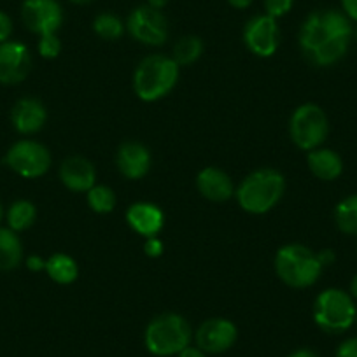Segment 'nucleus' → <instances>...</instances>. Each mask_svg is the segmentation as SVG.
Returning a JSON list of instances; mask_svg holds the SVG:
<instances>
[{
	"label": "nucleus",
	"mask_w": 357,
	"mask_h": 357,
	"mask_svg": "<svg viewBox=\"0 0 357 357\" xmlns=\"http://www.w3.org/2000/svg\"><path fill=\"white\" fill-rule=\"evenodd\" d=\"M352 25L345 13H312L300 30V46L305 56L319 67H329L345 56Z\"/></svg>",
	"instance_id": "obj_1"
},
{
	"label": "nucleus",
	"mask_w": 357,
	"mask_h": 357,
	"mask_svg": "<svg viewBox=\"0 0 357 357\" xmlns=\"http://www.w3.org/2000/svg\"><path fill=\"white\" fill-rule=\"evenodd\" d=\"M286 181L282 175L272 168H263L243 178L236 191V200L243 211L250 214H264L272 211L282 198Z\"/></svg>",
	"instance_id": "obj_2"
},
{
	"label": "nucleus",
	"mask_w": 357,
	"mask_h": 357,
	"mask_svg": "<svg viewBox=\"0 0 357 357\" xmlns=\"http://www.w3.org/2000/svg\"><path fill=\"white\" fill-rule=\"evenodd\" d=\"M193 331L190 322L177 314H163L149 322L144 335L146 349L153 356L170 357L190 347Z\"/></svg>",
	"instance_id": "obj_3"
},
{
	"label": "nucleus",
	"mask_w": 357,
	"mask_h": 357,
	"mask_svg": "<svg viewBox=\"0 0 357 357\" xmlns=\"http://www.w3.org/2000/svg\"><path fill=\"white\" fill-rule=\"evenodd\" d=\"M177 79L178 65L175 63L174 58L153 54L147 56L137 68L133 88L142 100L154 102L170 93Z\"/></svg>",
	"instance_id": "obj_4"
},
{
	"label": "nucleus",
	"mask_w": 357,
	"mask_h": 357,
	"mask_svg": "<svg viewBox=\"0 0 357 357\" xmlns=\"http://www.w3.org/2000/svg\"><path fill=\"white\" fill-rule=\"evenodd\" d=\"M322 264L317 254L300 243H291L277 252L275 270L280 279L291 287H310L322 273Z\"/></svg>",
	"instance_id": "obj_5"
},
{
	"label": "nucleus",
	"mask_w": 357,
	"mask_h": 357,
	"mask_svg": "<svg viewBox=\"0 0 357 357\" xmlns=\"http://www.w3.org/2000/svg\"><path fill=\"white\" fill-rule=\"evenodd\" d=\"M357 308L352 296L342 289H326L314 305V321L322 331L343 333L356 322Z\"/></svg>",
	"instance_id": "obj_6"
},
{
	"label": "nucleus",
	"mask_w": 357,
	"mask_h": 357,
	"mask_svg": "<svg viewBox=\"0 0 357 357\" xmlns=\"http://www.w3.org/2000/svg\"><path fill=\"white\" fill-rule=\"evenodd\" d=\"M328 132V116L315 104L300 105L291 118V139L300 149H317L326 140Z\"/></svg>",
	"instance_id": "obj_7"
},
{
	"label": "nucleus",
	"mask_w": 357,
	"mask_h": 357,
	"mask_svg": "<svg viewBox=\"0 0 357 357\" xmlns=\"http://www.w3.org/2000/svg\"><path fill=\"white\" fill-rule=\"evenodd\" d=\"M6 163L22 177L36 178L50 170L51 154L43 144L33 140H20L8 151Z\"/></svg>",
	"instance_id": "obj_8"
},
{
	"label": "nucleus",
	"mask_w": 357,
	"mask_h": 357,
	"mask_svg": "<svg viewBox=\"0 0 357 357\" xmlns=\"http://www.w3.org/2000/svg\"><path fill=\"white\" fill-rule=\"evenodd\" d=\"M128 30L133 39L147 46H161L167 40V20L158 9L144 6L135 9L128 18Z\"/></svg>",
	"instance_id": "obj_9"
},
{
	"label": "nucleus",
	"mask_w": 357,
	"mask_h": 357,
	"mask_svg": "<svg viewBox=\"0 0 357 357\" xmlns=\"http://www.w3.org/2000/svg\"><path fill=\"white\" fill-rule=\"evenodd\" d=\"M22 16L29 30L40 37L56 33L63 22V13L56 0H25Z\"/></svg>",
	"instance_id": "obj_10"
},
{
	"label": "nucleus",
	"mask_w": 357,
	"mask_h": 357,
	"mask_svg": "<svg viewBox=\"0 0 357 357\" xmlns=\"http://www.w3.org/2000/svg\"><path fill=\"white\" fill-rule=\"evenodd\" d=\"M247 47L257 56H272L279 47V26L272 16H254L243 30Z\"/></svg>",
	"instance_id": "obj_11"
},
{
	"label": "nucleus",
	"mask_w": 357,
	"mask_h": 357,
	"mask_svg": "<svg viewBox=\"0 0 357 357\" xmlns=\"http://www.w3.org/2000/svg\"><path fill=\"white\" fill-rule=\"evenodd\" d=\"M236 326L228 319H211L198 328L195 340L205 354H222L236 342Z\"/></svg>",
	"instance_id": "obj_12"
},
{
	"label": "nucleus",
	"mask_w": 357,
	"mask_h": 357,
	"mask_svg": "<svg viewBox=\"0 0 357 357\" xmlns=\"http://www.w3.org/2000/svg\"><path fill=\"white\" fill-rule=\"evenodd\" d=\"M32 68V58L29 50L22 43L0 44V82L2 84H18L29 75Z\"/></svg>",
	"instance_id": "obj_13"
},
{
	"label": "nucleus",
	"mask_w": 357,
	"mask_h": 357,
	"mask_svg": "<svg viewBox=\"0 0 357 357\" xmlns=\"http://www.w3.org/2000/svg\"><path fill=\"white\" fill-rule=\"evenodd\" d=\"M126 221L139 235L156 236L165 225V215L160 207L147 202L133 204L126 212Z\"/></svg>",
	"instance_id": "obj_14"
},
{
	"label": "nucleus",
	"mask_w": 357,
	"mask_h": 357,
	"mask_svg": "<svg viewBox=\"0 0 357 357\" xmlns=\"http://www.w3.org/2000/svg\"><path fill=\"white\" fill-rule=\"evenodd\" d=\"M61 183L72 191H89L95 186V168L88 160L81 156H72L63 161L60 168Z\"/></svg>",
	"instance_id": "obj_15"
},
{
	"label": "nucleus",
	"mask_w": 357,
	"mask_h": 357,
	"mask_svg": "<svg viewBox=\"0 0 357 357\" xmlns=\"http://www.w3.org/2000/svg\"><path fill=\"white\" fill-rule=\"evenodd\" d=\"M118 167L125 177L140 178L149 172L151 154L142 144L126 142L118 151Z\"/></svg>",
	"instance_id": "obj_16"
},
{
	"label": "nucleus",
	"mask_w": 357,
	"mask_h": 357,
	"mask_svg": "<svg viewBox=\"0 0 357 357\" xmlns=\"http://www.w3.org/2000/svg\"><path fill=\"white\" fill-rule=\"evenodd\" d=\"M46 109L36 98H23V100H20L15 105L11 114L15 128L20 133H25V135L39 132L44 126V123H46Z\"/></svg>",
	"instance_id": "obj_17"
},
{
	"label": "nucleus",
	"mask_w": 357,
	"mask_h": 357,
	"mask_svg": "<svg viewBox=\"0 0 357 357\" xmlns=\"http://www.w3.org/2000/svg\"><path fill=\"white\" fill-rule=\"evenodd\" d=\"M197 183L200 193L212 202H225L233 195L231 178L219 168L208 167L202 170Z\"/></svg>",
	"instance_id": "obj_18"
},
{
	"label": "nucleus",
	"mask_w": 357,
	"mask_h": 357,
	"mask_svg": "<svg viewBox=\"0 0 357 357\" xmlns=\"http://www.w3.org/2000/svg\"><path fill=\"white\" fill-rule=\"evenodd\" d=\"M308 167L315 177L322 178V181H335L342 175L343 161L335 151L317 147L308 154Z\"/></svg>",
	"instance_id": "obj_19"
},
{
	"label": "nucleus",
	"mask_w": 357,
	"mask_h": 357,
	"mask_svg": "<svg viewBox=\"0 0 357 357\" xmlns=\"http://www.w3.org/2000/svg\"><path fill=\"white\" fill-rule=\"evenodd\" d=\"M23 256V247L16 231L0 228V270H13L20 264Z\"/></svg>",
	"instance_id": "obj_20"
},
{
	"label": "nucleus",
	"mask_w": 357,
	"mask_h": 357,
	"mask_svg": "<svg viewBox=\"0 0 357 357\" xmlns=\"http://www.w3.org/2000/svg\"><path fill=\"white\" fill-rule=\"evenodd\" d=\"M47 275L58 284H70L77 279V263L67 254H54L46 261Z\"/></svg>",
	"instance_id": "obj_21"
},
{
	"label": "nucleus",
	"mask_w": 357,
	"mask_h": 357,
	"mask_svg": "<svg viewBox=\"0 0 357 357\" xmlns=\"http://www.w3.org/2000/svg\"><path fill=\"white\" fill-rule=\"evenodd\" d=\"M335 221L345 235H357V195L347 197L335 208Z\"/></svg>",
	"instance_id": "obj_22"
},
{
	"label": "nucleus",
	"mask_w": 357,
	"mask_h": 357,
	"mask_svg": "<svg viewBox=\"0 0 357 357\" xmlns=\"http://www.w3.org/2000/svg\"><path fill=\"white\" fill-rule=\"evenodd\" d=\"M36 215L37 211L36 207H33V204H30V202L26 200L15 202L8 212L9 228H11L13 231H23V229L30 228V226L33 225Z\"/></svg>",
	"instance_id": "obj_23"
},
{
	"label": "nucleus",
	"mask_w": 357,
	"mask_h": 357,
	"mask_svg": "<svg viewBox=\"0 0 357 357\" xmlns=\"http://www.w3.org/2000/svg\"><path fill=\"white\" fill-rule=\"evenodd\" d=\"M204 43L198 37H183L174 47V60L177 65H190L200 58Z\"/></svg>",
	"instance_id": "obj_24"
},
{
	"label": "nucleus",
	"mask_w": 357,
	"mask_h": 357,
	"mask_svg": "<svg viewBox=\"0 0 357 357\" xmlns=\"http://www.w3.org/2000/svg\"><path fill=\"white\" fill-rule=\"evenodd\" d=\"M88 204L95 212L107 214V212H111L114 208L116 197L112 193V190H109V188L93 186L88 191Z\"/></svg>",
	"instance_id": "obj_25"
},
{
	"label": "nucleus",
	"mask_w": 357,
	"mask_h": 357,
	"mask_svg": "<svg viewBox=\"0 0 357 357\" xmlns=\"http://www.w3.org/2000/svg\"><path fill=\"white\" fill-rule=\"evenodd\" d=\"M93 29L102 39H107V40H116L123 36L121 20L114 15H109V13H104V15H100L97 20H95Z\"/></svg>",
	"instance_id": "obj_26"
},
{
	"label": "nucleus",
	"mask_w": 357,
	"mask_h": 357,
	"mask_svg": "<svg viewBox=\"0 0 357 357\" xmlns=\"http://www.w3.org/2000/svg\"><path fill=\"white\" fill-rule=\"evenodd\" d=\"M61 50L60 39L56 37V33H50V36L40 37L39 43V53L44 58H56L58 53Z\"/></svg>",
	"instance_id": "obj_27"
},
{
	"label": "nucleus",
	"mask_w": 357,
	"mask_h": 357,
	"mask_svg": "<svg viewBox=\"0 0 357 357\" xmlns=\"http://www.w3.org/2000/svg\"><path fill=\"white\" fill-rule=\"evenodd\" d=\"M294 0H264V8H266V15L272 18H280L286 13L291 11Z\"/></svg>",
	"instance_id": "obj_28"
},
{
	"label": "nucleus",
	"mask_w": 357,
	"mask_h": 357,
	"mask_svg": "<svg viewBox=\"0 0 357 357\" xmlns=\"http://www.w3.org/2000/svg\"><path fill=\"white\" fill-rule=\"evenodd\" d=\"M336 357H357V336L340 343L336 349Z\"/></svg>",
	"instance_id": "obj_29"
},
{
	"label": "nucleus",
	"mask_w": 357,
	"mask_h": 357,
	"mask_svg": "<svg viewBox=\"0 0 357 357\" xmlns=\"http://www.w3.org/2000/svg\"><path fill=\"white\" fill-rule=\"evenodd\" d=\"M144 249H146V254L149 257H158L163 252V243H161V240L156 238V236H149L146 245H144Z\"/></svg>",
	"instance_id": "obj_30"
},
{
	"label": "nucleus",
	"mask_w": 357,
	"mask_h": 357,
	"mask_svg": "<svg viewBox=\"0 0 357 357\" xmlns=\"http://www.w3.org/2000/svg\"><path fill=\"white\" fill-rule=\"evenodd\" d=\"M13 32V22L6 13L0 11V44L6 43Z\"/></svg>",
	"instance_id": "obj_31"
},
{
	"label": "nucleus",
	"mask_w": 357,
	"mask_h": 357,
	"mask_svg": "<svg viewBox=\"0 0 357 357\" xmlns=\"http://www.w3.org/2000/svg\"><path fill=\"white\" fill-rule=\"evenodd\" d=\"M343 11L350 20L357 22V0H342Z\"/></svg>",
	"instance_id": "obj_32"
},
{
	"label": "nucleus",
	"mask_w": 357,
	"mask_h": 357,
	"mask_svg": "<svg viewBox=\"0 0 357 357\" xmlns=\"http://www.w3.org/2000/svg\"><path fill=\"white\" fill-rule=\"evenodd\" d=\"M178 357H207V354L204 352L202 349H198V347H186V349L183 350V352L177 354Z\"/></svg>",
	"instance_id": "obj_33"
},
{
	"label": "nucleus",
	"mask_w": 357,
	"mask_h": 357,
	"mask_svg": "<svg viewBox=\"0 0 357 357\" xmlns=\"http://www.w3.org/2000/svg\"><path fill=\"white\" fill-rule=\"evenodd\" d=\"M26 266H29L30 270H33V272H39V270L46 268V261L40 259L39 256H30L29 259H26Z\"/></svg>",
	"instance_id": "obj_34"
},
{
	"label": "nucleus",
	"mask_w": 357,
	"mask_h": 357,
	"mask_svg": "<svg viewBox=\"0 0 357 357\" xmlns=\"http://www.w3.org/2000/svg\"><path fill=\"white\" fill-rule=\"evenodd\" d=\"M317 257H319V261H321V264L322 266H328V264H331L333 261H335V254L331 252V250H321V252L317 254Z\"/></svg>",
	"instance_id": "obj_35"
},
{
	"label": "nucleus",
	"mask_w": 357,
	"mask_h": 357,
	"mask_svg": "<svg viewBox=\"0 0 357 357\" xmlns=\"http://www.w3.org/2000/svg\"><path fill=\"white\" fill-rule=\"evenodd\" d=\"M289 357H319V356L310 349H300V350H296V352L291 354Z\"/></svg>",
	"instance_id": "obj_36"
},
{
	"label": "nucleus",
	"mask_w": 357,
	"mask_h": 357,
	"mask_svg": "<svg viewBox=\"0 0 357 357\" xmlns=\"http://www.w3.org/2000/svg\"><path fill=\"white\" fill-rule=\"evenodd\" d=\"M228 2L236 9H245L252 4V0H228Z\"/></svg>",
	"instance_id": "obj_37"
},
{
	"label": "nucleus",
	"mask_w": 357,
	"mask_h": 357,
	"mask_svg": "<svg viewBox=\"0 0 357 357\" xmlns=\"http://www.w3.org/2000/svg\"><path fill=\"white\" fill-rule=\"evenodd\" d=\"M147 2H149V8L158 9V11H160L161 8H165V6H167L168 0H147Z\"/></svg>",
	"instance_id": "obj_38"
},
{
	"label": "nucleus",
	"mask_w": 357,
	"mask_h": 357,
	"mask_svg": "<svg viewBox=\"0 0 357 357\" xmlns=\"http://www.w3.org/2000/svg\"><path fill=\"white\" fill-rule=\"evenodd\" d=\"M350 293H352L354 298H357V273L352 279V282H350Z\"/></svg>",
	"instance_id": "obj_39"
},
{
	"label": "nucleus",
	"mask_w": 357,
	"mask_h": 357,
	"mask_svg": "<svg viewBox=\"0 0 357 357\" xmlns=\"http://www.w3.org/2000/svg\"><path fill=\"white\" fill-rule=\"evenodd\" d=\"M70 2H74V4H88L91 0H70Z\"/></svg>",
	"instance_id": "obj_40"
},
{
	"label": "nucleus",
	"mask_w": 357,
	"mask_h": 357,
	"mask_svg": "<svg viewBox=\"0 0 357 357\" xmlns=\"http://www.w3.org/2000/svg\"><path fill=\"white\" fill-rule=\"evenodd\" d=\"M0 219H2V205H0Z\"/></svg>",
	"instance_id": "obj_41"
},
{
	"label": "nucleus",
	"mask_w": 357,
	"mask_h": 357,
	"mask_svg": "<svg viewBox=\"0 0 357 357\" xmlns=\"http://www.w3.org/2000/svg\"><path fill=\"white\" fill-rule=\"evenodd\" d=\"M356 36H357V33H356Z\"/></svg>",
	"instance_id": "obj_42"
},
{
	"label": "nucleus",
	"mask_w": 357,
	"mask_h": 357,
	"mask_svg": "<svg viewBox=\"0 0 357 357\" xmlns=\"http://www.w3.org/2000/svg\"><path fill=\"white\" fill-rule=\"evenodd\" d=\"M356 321H357V319H356Z\"/></svg>",
	"instance_id": "obj_43"
}]
</instances>
